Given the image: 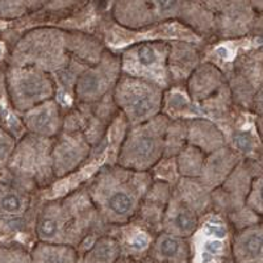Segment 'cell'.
Masks as SVG:
<instances>
[{"instance_id": "cell-1", "label": "cell", "mask_w": 263, "mask_h": 263, "mask_svg": "<svg viewBox=\"0 0 263 263\" xmlns=\"http://www.w3.org/2000/svg\"><path fill=\"white\" fill-rule=\"evenodd\" d=\"M6 86L11 104L20 112H28L42 104L51 93L50 81L34 67L9 66Z\"/></svg>"}, {"instance_id": "cell-2", "label": "cell", "mask_w": 263, "mask_h": 263, "mask_svg": "<svg viewBox=\"0 0 263 263\" xmlns=\"http://www.w3.org/2000/svg\"><path fill=\"white\" fill-rule=\"evenodd\" d=\"M121 95L119 102L133 121H145L150 120V116L156 114L161 103V95L154 86L145 81H141L137 77L128 78L120 86Z\"/></svg>"}, {"instance_id": "cell-3", "label": "cell", "mask_w": 263, "mask_h": 263, "mask_svg": "<svg viewBox=\"0 0 263 263\" xmlns=\"http://www.w3.org/2000/svg\"><path fill=\"white\" fill-rule=\"evenodd\" d=\"M152 128L140 129L133 133L132 142H126V149L123 157L126 162H132V167H145L156 162L161 154L164 140L158 132L150 130Z\"/></svg>"}, {"instance_id": "cell-4", "label": "cell", "mask_w": 263, "mask_h": 263, "mask_svg": "<svg viewBox=\"0 0 263 263\" xmlns=\"http://www.w3.org/2000/svg\"><path fill=\"white\" fill-rule=\"evenodd\" d=\"M234 263H263V220L238 230L232 243Z\"/></svg>"}, {"instance_id": "cell-5", "label": "cell", "mask_w": 263, "mask_h": 263, "mask_svg": "<svg viewBox=\"0 0 263 263\" xmlns=\"http://www.w3.org/2000/svg\"><path fill=\"white\" fill-rule=\"evenodd\" d=\"M257 13L249 0H228L221 16L222 30L227 36H243L251 32Z\"/></svg>"}, {"instance_id": "cell-6", "label": "cell", "mask_w": 263, "mask_h": 263, "mask_svg": "<svg viewBox=\"0 0 263 263\" xmlns=\"http://www.w3.org/2000/svg\"><path fill=\"white\" fill-rule=\"evenodd\" d=\"M153 260L156 263H189L190 248L180 237L164 234L154 243Z\"/></svg>"}, {"instance_id": "cell-7", "label": "cell", "mask_w": 263, "mask_h": 263, "mask_svg": "<svg viewBox=\"0 0 263 263\" xmlns=\"http://www.w3.org/2000/svg\"><path fill=\"white\" fill-rule=\"evenodd\" d=\"M114 185V190L107 187V192H104L105 208L107 212L114 216V221L121 222L124 218L129 217L136 206V195H132V190L128 185Z\"/></svg>"}, {"instance_id": "cell-8", "label": "cell", "mask_w": 263, "mask_h": 263, "mask_svg": "<svg viewBox=\"0 0 263 263\" xmlns=\"http://www.w3.org/2000/svg\"><path fill=\"white\" fill-rule=\"evenodd\" d=\"M239 157L233 150L221 147L213 152V156L206 162L205 173L208 180L213 184H222L234 168L238 166Z\"/></svg>"}, {"instance_id": "cell-9", "label": "cell", "mask_w": 263, "mask_h": 263, "mask_svg": "<svg viewBox=\"0 0 263 263\" xmlns=\"http://www.w3.org/2000/svg\"><path fill=\"white\" fill-rule=\"evenodd\" d=\"M33 263H78V255L72 246L40 242L30 253Z\"/></svg>"}, {"instance_id": "cell-10", "label": "cell", "mask_w": 263, "mask_h": 263, "mask_svg": "<svg viewBox=\"0 0 263 263\" xmlns=\"http://www.w3.org/2000/svg\"><path fill=\"white\" fill-rule=\"evenodd\" d=\"M57 109L55 107H45V104H40L32 108L25 114V126L36 135H49L51 132L57 130Z\"/></svg>"}, {"instance_id": "cell-11", "label": "cell", "mask_w": 263, "mask_h": 263, "mask_svg": "<svg viewBox=\"0 0 263 263\" xmlns=\"http://www.w3.org/2000/svg\"><path fill=\"white\" fill-rule=\"evenodd\" d=\"M28 199L12 185L0 182V218H15L28 208Z\"/></svg>"}, {"instance_id": "cell-12", "label": "cell", "mask_w": 263, "mask_h": 263, "mask_svg": "<svg viewBox=\"0 0 263 263\" xmlns=\"http://www.w3.org/2000/svg\"><path fill=\"white\" fill-rule=\"evenodd\" d=\"M120 258V246L112 238L99 239L88 253L84 255L82 263H116Z\"/></svg>"}, {"instance_id": "cell-13", "label": "cell", "mask_w": 263, "mask_h": 263, "mask_svg": "<svg viewBox=\"0 0 263 263\" xmlns=\"http://www.w3.org/2000/svg\"><path fill=\"white\" fill-rule=\"evenodd\" d=\"M135 55V62L142 69L153 70L163 60V49L158 44H141L132 49Z\"/></svg>"}, {"instance_id": "cell-14", "label": "cell", "mask_w": 263, "mask_h": 263, "mask_svg": "<svg viewBox=\"0 0 263 263\" xmlns=\"http://www.w3.org/2000/svg\"><path fill=\"white\" fill-rule=\"evenodd\" d=\"M246 206L263 220V171L253 178L250 191L246 197Z\"/></svg>"}, {"instance_id": "cell-15", "label": "cell", "mask_w": 263, "mask_h": 263, "mask_svg": "<svg viewBox=\"0 0 263 263\" xmlns=\"http://www.w3.org/2000/svg\"><path fill=\"white\" fill-rule=\"evenodd\" d=\"M197 228V217L187 210H180L171 220V233L177 232L179 236H191Z\"/></svg>"}, {"instance_id": "cell-16", "label": "cell", "mask_w": 263, "mask_h": 263, "mask_svg": "<svg viewBox=\"0 0 263 263\" xmlns=\"http://www.w3.org/2000/svg\"><path fill=\"white\" fill-rule=\"evenodd\" d=\"M27 12L25 0H0V20H15Z\"/></svg>"}, {"instance_id": "cell-17", "label": "cell", "mask_w": 263, "mask_h": 263, "mask_svg": "<svg viewBox=\"0 0 263 263\" xmlns=\"http://www.w3.org/2000/svg\"><path fill=\"white\" fill-rule=\"evenodd\" d=\"M0 263H33L32 255L21 248H0Z\"/></svg>"}, {"instance_id": "cell-18", "label": "cell", "mask_w": 263, "mask_h": 263, "mask_svg": "<svg viewBox=\"0 0 263 263\" xmlns=\"http://www.w3.org/2000/svg\"><path fill=\"white\" fill-rule=\"evenodd\" d=\"M154 12L162 18L171 17L179 12L182 0H149Z\"/></svg>"}, {"instance_id": "cell-19", "label": "cell", "mask_w": 263, "mask_h": 263, "mask_svg": "<svg viewBox=\"0 0 263 263\" xmlns=\"http://www.w3.org/2000/svg\"><path fill=\"white\" fill-rule=\"evenodd\" d=\"M77 150H79V146H75V145L70 144H61V150H58V159L60 161V167L62 170H69L72 164L77 163V159L79 158L77 156Z\"/></svg>"}, {"instance_id": "cell-20", "label": "cell", "mask_w": 263, "mask_h": 263, "mask_svg": "<svg viewBox=\"0 0 263 263\" xmlns=\"http://www.w3.org/2000/svg\"><path fill=\"white\" fill-rule=\"evenodd\" d=\"M15 147V138L3 129H0V166L9 163Z\"/></svg>"}, {"instance_id": "cell-21", "label": "cell", "mask_w": 263, "mask_h": 263, "mask_svg": "<svg viewBox=\"0 0 263 263\" xmlns=\"http://www.w3.org/2000/svg\"><path fill=\"white\" fill-rule=\"evenodd\" d=\"M234 141H236L237 149L241 150V152H250L253 149V144H254L249 133H238Z\"/></svg>"}, {"instance_id": "cell-22", "label": "cell", "mask_w": 263, "mask_h": 263, "mask_svg": "<svg viewBox=\"0 0 263 263\" xmlns=\"http://www.w3.org/2000/svg\"><path fill=\"white\" fill-rule=\"evenodd\" d=\"M251 109L258 115H263V86L254 93L251 100Z\"/></svg>"}, {"instance_id": "cell-23", "label": "cell", "mask_w": 263, "mask_h": 263, "mask_svg": "<svg viewBox=\"0 0 263 263\" xmlns=\"http://www.w3.org/2000/svg\"><path fill=\"white\" fill-rule=\"evenodd\" d=\"M253 33L258 34V36L263 37V13L262 15H258L257 16V20L254 23V27H253Z\"/></svg>"}, {"instance_id": "cell-24", "label": "cell", "mask_w": 263, "mask_h": 263, "mask_svg": "<svg viewBox=\"0 0 263 263\" xmlns=\"http://www.w3.org/2000/svg\"><path fill=\"white\" fill-rule=\"evenodd\" d=\"M49 0H25L27 3L28 11H32V9H37L41 6H44L45 3H48Z\"/></svg>"}, {"instance_id": "cell-25", "label": "cell", "mask_w": 263, "mask_h": 263, "mask_svg": "<svg viewBox=\"0 0 263 263\" xmlns=\"http://www.w3.org/2000/svg\"><path fill=\"white\" fill-rule=\"evenodd\" d=\"M251 8L254 9V12L258 15L263 13V0H249Z\"/></svg>"}, {"instance_id": "cell-26", "label": "cell", "mask_w": 263, "mask_h": 263, "mask_svg": "<svg viewBox=\"0 0 263 263\" xmlns=\"http://www.w3.org/2000/svg\"><path fill=\"white\" fill-rule=\"evenodd\" d=\"M255 124H257L258 135H259V138H260V141H262V144H263V115H258Z\"/></svg>"}, {"instance_id": "cell-27", "label": "cell", "mask_w": 263, "mask_h": 263, "mask_svg": "<svg viewBox=\"0 0 263 263\" xmlns=\"http://www.w3.org/2000/svg\"><path fill=\"white\" fill-rule=\"evenodd\" d=\"M221 248H222V243L218 242V241H212V242H210L208 245H206V250L211 251V253H217Z\"/></svg>"}, {"instance_id": "cell-28", "label": "cell", "mask_w": 263, "mask_h": 263, "mask_svg": "<svg viewBox=\"0 0 263 263\" xmlns=\"http://www.w3.org/2000/svg\"><path fill=\"white\" fill-rule=\"evenodd\" d=\"M116 263H136V262H133V260H129V259H120L119 258V260H117Z\"/></svg>"}, {"instance_id": "cell-29", "label": "cell", "mask_w": 263, "mask_h": 263, "mask_svg": "<svg viewBox=\"0 0 263 263\" xmlns=\"http://www.w3.org/2000/svg\"><path fill=\"white\" fill-rule=\"evenodd\" d=\"M0 129H2V119H0Z\"/></svg>"}]
</instances>
